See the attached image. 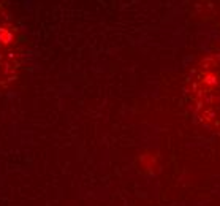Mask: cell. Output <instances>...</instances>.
Wrapping results in <instances>:
<instances>
[{
  "instance_id": "cell-1",
  "label": "cell",
  "mask_w": 220,
  "mask_h": 206,
  "mask_svg": "<svg viewBox=\"0 0 220 206\" xmlns=\"http://www.w3.org/2000/svg\"><path fill=\"white\" fill-rule=\"evenodd\" d=\"M187 91L198 122L220 135V49L199 60L188 78Z\"/></svg>"
}]
</instances>
